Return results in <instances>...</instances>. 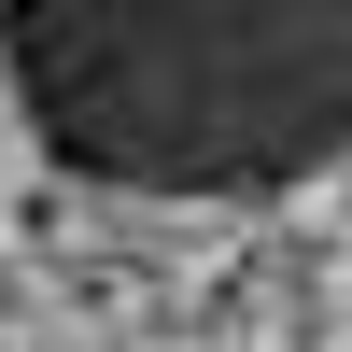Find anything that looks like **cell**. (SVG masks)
<instances>
[{
  "instance_id": "1",
  "label": "cell",
  "mask_w": 352,
  "mask_h": 352,
  "mask_svg": "<svg viewBox=\"0 0 352 352\" xmlns=\"http://www.w3.org/2000/svg\"><path fill=\"white\" fill-rule=\"evenodd\" d=\"M0 85L113 197H296L352 155L338 0H14Z\"/></svg>"
}]
</instances>
